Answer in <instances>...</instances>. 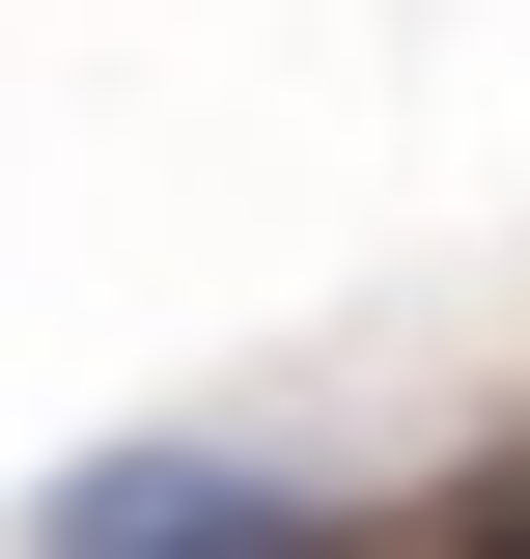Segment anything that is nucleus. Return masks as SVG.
<instances>
[{
	"mask_svg": "<svg viewBox=\"0 0 530 559\" xmlns=\"http://www.w3.org/2000/svg\"><path fill=\"white\" fill-rule=\"evenodd\" d=\"M28 559H335V503L252 476V448H84L28 503Z\"/></svg>",
	"mask_w": 530,
	"mask_h": 559,
	"instance_id": "nucleus-1",
	"label": "nucleus"
},
{
	"mask_svg": "<svg viewBox=\"0 0 530 559\" xmlns=\"http://www.w3.org/2000/svg\"><path fill=\"white\" fill-rule=\"evenodd\" d=\"M474 559H530V532H474Z\"/></svg>",
	"mask_w": 530,
	"mask_h": 559,
	"instance_id": "nucleus-2",
	"label": "nucleus"
}]
</instances>
